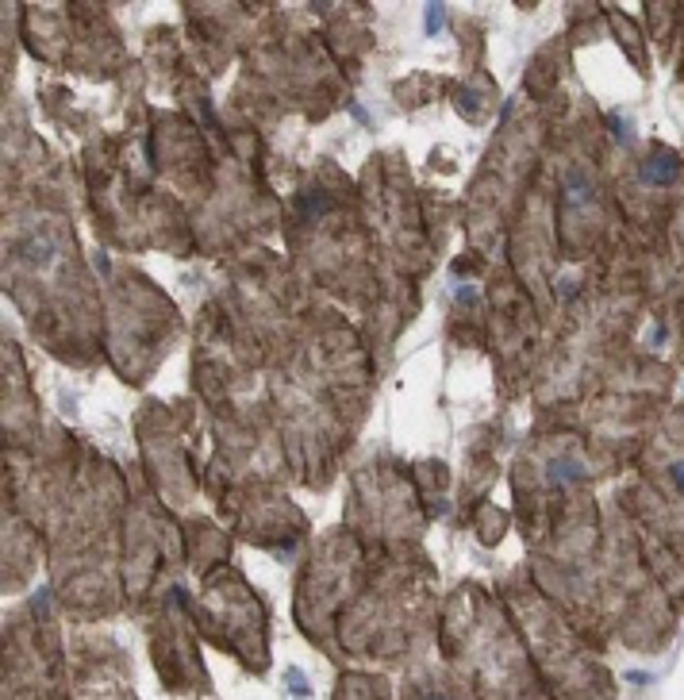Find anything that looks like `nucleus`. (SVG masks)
I'll list each match as a JSON object with an SVG mask.
<instances>
[{"label": "nucleus", "instance_id": "obj_3", "mask_svg": "<svg viewBox=\"0 0 684 700\" xmlns=\"http://www.w3.org/2000/svg\"><path fill=\"white\" fill-rule=\"evenodd\" d=\"M289 685H292V692H297V697H304V692H308L304 674H297V669H289Z\"/></svg>", "mask_w": 684, "mask_h": 700}, {"label": "nucleus", "instance_id": "obj_4", "mask_svg": "<svg viewBox=\"0 0 684 700\" xmlns=\"http://www.w3.org/2000/svg\"><path fill=\"white\" fill-rule=\"evenodd\" d=\"M669 474H673V481L684 489V462H673V469H669Z\"/></svg>", "mask_w": 684, "mask_h": 700}, {"label": "nucleus", "instance_id": "obj_2", "mask_svg": "<svg viewBox=\"0 0 684 700\" xmlns=\"http://www.w3.org/2000/svg\"><path fill=\"white\" fill-rule=\"evenodd\" d=\"M585 474V466L581 462H573V458H553L550 466H546V477H550V485H565V481H577V477Z\"/></svg>", "mask_w": 684, "mask_h": 700}, {"label": "nucleus", "instance_id": "obj_1", "mask_svg": "<svg viewBox=\"0 0 684 700\" xmlns=\"http://www.w3.org/2000/svg\"><path fill=\"white\" fill-rule=\"evenodd\" d=\"M642 174H646V181L669 185L673 177H681V158H676V154H669V150H653L650 158H646Z\"/></svg>", "mask_w": 684, "mask_h": 700}]
</instances>
